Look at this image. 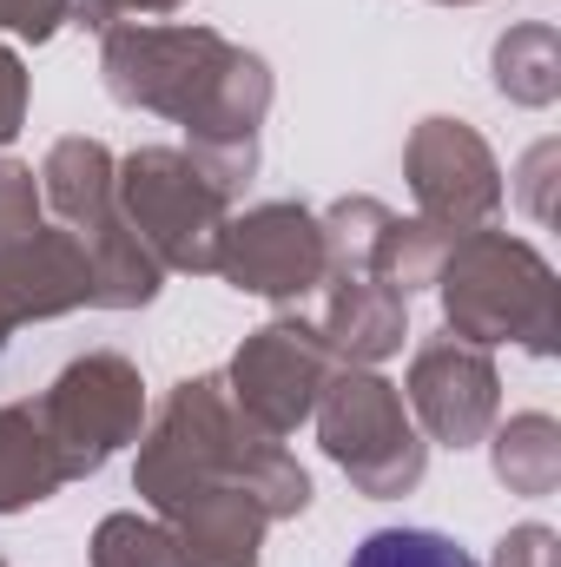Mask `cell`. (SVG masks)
<instances>
[{
  "label": "cell",
  "mask_w": 561,
  "mask_h": 567,
  "mask_svg": "<svg viewBox=\"0 0 561 567\" xmlns=\"http://www.w3.org/2000/svg\"><path fill=\"white\" fill-rule=\"evenodd\" d=\"M350 567H476L449 535H436V528H377Z\"/></svg>",
  "instance_id": "6da1fadb"
}]
</instances>
